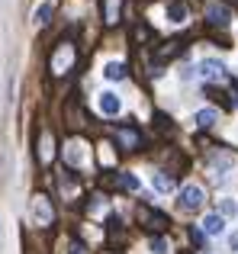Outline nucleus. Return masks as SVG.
<instances>
[{
    "mask_svg": "<svg viewBox=\"0 0 238 254\" xmlns=\"http://www.w3.org/2000/svg\"><path fill=\"white\" fill-rule=\"evenodd\" d=\"M151 251H155V254H171L168 238H161V235H158V238H151Z\"/></svg>",
    "mask_w": 238,
    "mask_h": 254,
    "instance_id": "obj_16",
    "label": "nucleus"
},
{
    "mask_svg": "<svg viewBox=\"0 0 238 254\" xmlns=\"http://www.w3.org/2000/svg\"><path fill=\"white\" fill-rule=\"evenodd\" d=\"M103 6V23L107 26H116L122 19V0H100Z\"/></svg>",
    "mask_w": 238,
    "mask_h": 254,
    "instance_id": "obj_7",
    "label": "nucleus"
},
{
    "mask_svg": "<svg viewBox=\"0 0 238 254\" xmlns=\"http://www.w3.org/2000/svg\"><path fill=\"white\" fill-rule=\"evenodd\" d=\"M168 19L171 23H183V19H187V6L177 3V0H171L168 3Z\"/></svg>",
    "mask_w": 238,
    "mask_h": 254,
    "instance_id": "obj_11",
    "label": "nucleus"
},
{
    "mask_svg": "<svg viewBox=\"0 0 238 254\" xmlns=\"http://www.w3.org/2000/svg\"><path fill=\"white\" fill-rule=\"evenodd\" d=\"M203 199H206V196H203V190H200L196 184H187V187L180 190V206H183L187 212L203 209Z\"/></svg>",
    "mask_w": 238,
    "mask_h": 254,
    "instance_id": "obj_3",
    "label": "nucleus"
},
{
    "mask_svg": "<svg viewBox=\"0 0 238 254\" xmlns=\"http://www.w3.org/2000/svg\"><path fill=\"white\" fill-rule=\"evenodd\" d=\"M49 16H52V3H42L36 10V16H32V23H36V26H45V23H49Z\"/></svg>",
    "mask_w": 238,
    "mask_h": 254,
    "instance_id": "obj_15",
    "label": "nucleus"
},
{
    "mask_svg": "<svg viewBox=\"0 0 238 254\" xmlns=\"http://www.w3.org/2000/svg\"><path fill=\"white\" fill-rule=\"evenodd\" d=\"M219 216H235V203L232 199H222L219 203Z\"/></svg>",
    "mask_w": 238,
    "mask_h": 254,
    "instance_id": "obj_18",
    "label": "nucleus"
},
{
    "mask_svg": "<svg viewBox=\"0 0 238 254\" xmlns=\"http://www.w3.org/2000/svg\"><path fill=\"white\" fill-rule=\"evenodd\" d=\"M216 119H219V113H216L213 106H206V110L196 113V126H200V129H209V126H216Z\"/></svg>",
    "mask_w": 238,
    "mask_h": 254,
    "instance_id": "obj_9",
    "label": "nucleus"
},
{
    "mask_svg": "<svg viewBox=\"0 0 238 254\" xmlns=\"http://www.w3.org/2000/svg\"><path fill=\"white\" fill-rule=\"evenodd\" d=\"M119 187H122V190H138V177H132V174H122V177H119Z\"/></svg>",
    "mask_w": 238,
    "mask_h": 254,
    "instance_id": "obj_17",
    "label": "nucleus"
},
{
    "mask_svg": "<svg viewBox=\"0 0 238 254\" xmlns=\"http://www.w3.org/2000/svg\"><path fill=\"white\" fill-rule=\"evenodd\" d=\"M103 77H107V81H122L125 77V64L122 62H110L107 68H103Z\"/></svg>",
    "mask_w": 238,
    "mask_h": 254,
    "instance_id": "obj_10",
    "label": "nucleus"
},
{
    "mask_svg": "<svg viewBox=\"0 0 238 254\" xmlns=\"http://www.w3.org/2000/svg\"><path fill=\"white\" fill-rule=\"evenodd\" d=\"M222 229H226V219H222L219 212L203 219V232H206V235H222Z\"/></svg>",
    "mask_w": 238,
    "mask_h": 254,
    "instance_id": "obj_8",
    "label": "nucleus"
},
{
    "mask_svg": "<svg viewBox=\"0 0 238 254\" xmlns=\"http://www.w3.org/2000/svg\"><path fill=\"white\" fill-rule=\"evenodd\" d=\"M119 142L129 145V148H138V145H142V135H138L135 129H119Z\"/></svg>",
    "mask_w": 238,
    "mask_h": 254,
    "instance_id": "obj_13",
    "label": "nucleus"
},
{
    "mask_svg": "<svg viewBox=\"0 0 238 254\" xmlns=\"http://www.w3.org/2000/svg\"><path fill=\"white\" fill-rule=\"evenodd\" d=\"M151 187H155L158 193H171L174 190V184H171L168 174H151Z\"/></svg>",
    "mask_w": 238,
    "mask_h": 254,
    "instance_id": "obj_12",
    "label": "nucleus"
},
{
    "mask_svg": "<svg viewBox=\"0 0 238 254\" xmlns=\"http://www.w3.org/2000/svg\"><path fill=\"white\" fill-rule=\"evenodd\" d=\"M196 71H200L203 81H222V77H226V64H222L219 58H203Z\"/></svg>",
    "mask_w": 238,
    "mask_h": 254,
    "instance_id": "obj_4",
    "label": "nucleus"
},
{
    "mask_svg": "<svg viewBox=\"0 0 238 254\" xmlns=\"http://www.w3.org/2000/svg\"><path fill=\"white\" fill-rule=\"evenodd\" d=\"M77 64V45L71 42V39H61V42L52 49V58H49V68L55 77H64L68 71H74Z\"/></svg>",
    "mask_w": 238,
    "mask_h": 254,
    "instance_id": "obj_1",
    "label": "nucleus"
},
{
    "mask_svg": "<svg viewBox=\"0 0 238 254\" xmlns=\"http://www.w3.org/2000/svg\"><path fill=\"white\" fill-rule=\"evenodd\" d=\"M71 254H84V248H77V245H74V248H71Z\"/></svg>",
    "mask_w": 238,
    "mask_h": 254,
    "instance_id": "obj_20",
    "label": "nucleus"
},
{
    "mask_svg": "<svg viewBox=\"0 0 238 254\" xmlns=\"http://www.w3.org/2000/svg\"><path fill=\"white\" fill-rule=\"evenodd\" d=\"M206 19L213 26H226L229 19H232V10H229L226 3H219V0H209L206 3Z\"/></svg>",
    "mask_w": 238,
    "mask_h": 254,
    "instance_id": "obj_6",
    "label": "nucleus"
},
{
    "mask_svg": "<svg viewBox=\"0 0 238 254\" xmlns=\"http://www.w3.org/2000/svg\"><path fill=\"white\" fill-rule=\"evenodd\" d=\"M68 164H84V142L68 145Z\"/></svg>",
    "mask_w": 238,
    "mask_h": 254,
    "instance_id": "obj_14",
    "label": "nucleus"
},
{
    "mask_svg": "<svg viewBox=\"0 0 238 254\" xmlns=\"http://www.w3.org/2000/svg\"><path fill=\"white\" fill-rule=\"evenodd\" d=\"M232 248H238V235H232Z\"/></svg>",
    "mask_w": 238,
    "mask_h": 254,
    "instance_id": "obj_21",
    "label": "nucleus"
},
{
    "mask_svg": "<svg viewBox=\"0 0 238 254\" xmlns=\"http://www.w3.org/2000/svg\"><path fill=\"white\" fill-rule=\"evenodd\" d=\"M49 158H52V142L45 138V142H42V161H49Z\"/></svg>",
    "mask_w": 238,
    "mask_h": 254,
    "instance_id": "obj_19",
    "label": "nucleus"
},
{
    "mask_svg": "<svg viewBox=\"0 0 238 254\" xmlns=\"http://www.w3.org/2000/svg\"><path fill=\"white\" fill-rule=\"evenodd\" d=\"M32 219H36V225H52V219H55V209H52V199L49 196H32Z\"/></svg>",
    "mask_w": 238,
    "mask_h": 254,
    "instance_id": "obj_2",
    "label": "nucleus"
},
{
    "mask_svg": "<svg viewBox=\"0 0 238 254\" xmlns=\"http://www.w3.org/2000/svg\"><path fill=\"white\" fill-rule=\"evenodd\" d=\"M97 110H100L103 116H119V110H122V100H119V93L103 90L100 97H97Z\"/></svg>",
    "mask_w": 238,
    "mask_h": 254,
    "instance_id": "obj_5",
    "label": "nucleus"
}]
</instances>
